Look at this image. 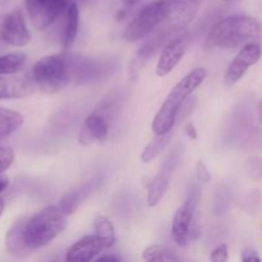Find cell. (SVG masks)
<instances>
[{"mask_svg": "<svg viewBox=\"0 0 262 262\" xmlns=\"http://www.w3.org/2000/svg\"><path fill=\"white\" fill-rule=\"evenodd\" d=\"M253 42L262 45V22L251 15H230L210 28L205 49L233 50Z\"/></svg>", "mask_w": 262, "mask_h": 262, "instance_id": "cell-1", "label": "cell"}, {"mask_svg": "<svg viewBox=\"0 0 262 262\" xmlns=\"http://www.w3.org/2000/svg\"><path fill=\"white\" fill-rule=\"evenodd\" d=\"M63 210L55 205L43 207L32 216H26L23 224V238L26 245L35 252L36 250L50 245L66 230L68 222Z\"/></svg>", "mask_w": 262, "mask_h": 262, "instance_id": "cell-2", "label": "cell"}, {"mask_svg": "<svg viewBox=\"0 0 262 262\" xmlns=\"http://www.w3.org/2000/svg\"><path fill=\"white\" fill-rule=\"evenodd\" d=\"M31 77L43 94H58L73 79V58L69 54L43 56L32 67Z\"/></svg>", "mask_w": 262, "mask_h": 262, "instance_id": "cell-3", "label": "cell"}, {"mask_svg": "<svg viewBox=\"0 0 262 262\" xmlns=\"http://www.w3.org/2000/svg\"><path fill=\"white\" fill-rule=\"evenodd\" d=\"M165 19V4L164 0H154L146 4L128 23L123 38L127 42H137L147 37Z\"/></svg>", "mask_w": 262, "mask_h": 262, "instance_id": "cell-4", "label": "cell"}, {"mask_svg": "<svg viewBox=\"0 0 262 262\" xmlns=\"http://www.w3.org/2000/svg\"><path fill=\"white\" fill-rule=\"evenodd\" d=\"M200 199H201V188L193 186L189 191L186 201L178 207L171 223V237L176 245L184 247L189 243V235H191L192 225L196 219L197 206H199Z\"/></svg>", "mask_w": 262, "mask_h": 262, "instance_id": "cell-5", "label": "cell"}, {"mask_svg": "<svg viewBox=\"0 0 262 262\" xmlns=\"http://www.w3.org/2000/svg\"><path fill=\"white\" fill-rule=\"evenodd\" d=\"M69 3L71 0H25L31 23L38 31L48 30L66 12Z\"/></svg>", "mask_w": 262, "mask_h": 262, "instance_id": "cell-6", "label": "cell"}, {"mask_svg": "<svg viewBox=\"0 0 262 262\" xmlns=\"http://www.w3.org/2000/svg\"><path fill=\"white\" fill-rule=\"evenodd\" d=\"M206 76L207 72L205 68H194L173 87L160 107L179 115V110L183 106V102L196 91L197 87L204 83Z\"/></svg>", "mask_w": 262, "mask_h": 262, "instance_id": "cell-7", "label": "cell"}, {"mask_svg": "<svg viewBox=\"0 0 262 262\" xmlns=\"http://www.w3.org/2000/svg\"><path fill=\"white\" fill-rule=\"evenodd\" d=\"M165 19L164 30L170 33L178 32L189 25L196 17L201 0H164Z\"/></svg>", "mask_w": 262, "mask_h": 262, "instance_id": "cell-8", "label": "cell"}, {"mask_svg": "<svg viewBox=\"0 0 262 262\" xmlns=\"http://www.w3.org/2000/svg\"><path fill=\"white\" fill-rule=\"evenodd\" d=\"M262 55V45L260 43H248L241 48L235 58L230 61L224 81L228 86H234L243 78L248 69L260 61Z\"/></svg>", "mask_w": 262, "mask_h": 262, "instance_id": "cell-9", "label": "cell"}, {"mask_svg": "<svg viewBox=\"0 0 262 262\" xmlns=\"http://www.w3.org/2000/svg\"><path fill=\"white\" fill-rule=\"evenodd\" d=\"M0 40L7 45L18 48L30 42L31 33L22 13L13 10L0 18Z\"/></svg>", "mask_w": 262, "mask_h": 262, "instance_id": "cell-10", "label": "cell"}, {"mask_svg": "<svg viewBox=\"0 0 262 262\" xmlns=\"http://www.w3.org/2000/svg\"><path fill=\"white\" fill-rule=\"evenodd\" d=\"M179 163V154L174 151L170 156L165 160L164 165L161 166L160 171L155 178L151 179L147 187V205L148 207H156L160 204L161 200L165 196L166 191L170 186L171 173L177 168Z\"/></svg>", "mask_w": 262, "mask_h": 262, "instance_id": "cell-11", "label": "cell"}, {"mask_svg": "<svg viewBox=\"0 0 262 262\" xmlns=\"http://www.w3.org/2000/svg\"><path fill=\"white\" fill-rule=\"evenodd\" d=\"M107 248H112V246L97 234L84 235L67 251V261L89 262L96 260L97 256Z\"/></svg>", "mask_w": 262, "mask_h": 262, "instance_id": "cell-12", "label": "cell"}, {"mask_svg": "<svg viewBox=\"0 0 262 262\" xmlns=\"http://www.w3.org/2000/svg\"><path fill=\"white\" fill-rule=\"evenodd\" d=\"M189 42L188 35H181L176 38H171L165 48L161 51V55L156 64V74L159 77H165L176 69V67L181 63L186 54L187 46Z\"/></svg>", "mask_w": 262, "mask_h": 262, "instance_id": "cell-13", "label": "cell"}, {"mask_svg": "<svg viewBox=\"0 0 262 262\" xmlns=\"http://www.w3.org/2000/svg\"><path fill=\"white\" fill-rule=\"evenodd\" d=\"M36 84L25 77L0 74V100L25 99L35 94Z\"/></svg>", "mask_w": 262, "mask_h": 262, "instance_id": "cell-14", "label": "cell"}, {"mask_svg": "<svg viewBox=\"0 0 262 262\" xmlns=\"http://www.w3.org/2000/svg\"><path fill=\"white\" fill-rule=\"evenodd\" d=\"M109 136V122L105 115L100 113H92L84 119L79 132V143L90 146L94 142H102Z\"/></svg>", "mask_w": 262, "mask_h": 262, "instance_id": "cell-15", "label": "cell"}, {"mask_svg": "<svg viewBox=\"0 0 262 262\" xmlns=\"http://www.w3.org/2000/svg\"><path fill=\"white\" fill-rule=\"evenodd\" d=\"M26 216L19 217L12 224V227L8 229L7 235H5V246H7L8 252L12 256L18 258H23L30 256L33 252L30 250L23 238V224H25Z\"/></svg>", "mask_w": 262, "mask_h": 262, "instance_id": "cell-16", "label": "cell"}, {"mask_svg": "<svg viewBox=\"0 0 262 262\" xmlns=\"http://www.w3.org/2000/svg\"><path fill=\"white\" fill-rule=\"evenodd\" d=\"M97 184H99V181L92 179V181H89L87 183L82 184L78 188L69 191L68 193H66L61 197L60 202H59V207L63 210V212L67 216H71V215H73L78 210L83 200L96 188Z\"/></svg>", "mask_w": 262, "mask_h": 262, "instance_id": "cell-17", "label": "cell"}, {"mask_svg": "<svg viewBox=\"0 0 262 262\" xmlns=\"http://www.w3.org/2000/svg\"><path fill=\"white\" fill-rule=\"evenodd\" d=\"M66 18H64V27L61 32V46L64 50H68L73 46L77 38L79 27V8L76 2H71L67 7Z\"/></svg>", "mask_w": 262, "mask_h": 262, "instance_id": "cell-18", "label": "cell"}, {"mask_svg": "<svg viewBox=\"0 0 262 262\" xmlns=\"http://www.w3.org/2000/svg\"><path fill=\"white\" fill-rule=\"evenodd\" d=\"M25 118L15 110L0 107V141L17 132L23 125Z\"/></svg>", "mask_w": 262, "mask_h": 262, "instance_id": "cell-19", "label": "cell"}, {"mask_svg": "<svg viewBox=\"0 0 262 262\" xmlns=\"http://www.w3.org/2000/svg\"><path fill=\"white\" fill-rule=\"evenodd\" d=\"M171 138H173V130L169 133H165V135H155V137L143 148L142 154H141V161L145 164H148L155 160L165 150V147L169 145Z\"/></svg>", "mask_w": 262, "mask_h": 262, "instance_id": "cell-20", "label": "cell"}, {"mask_svg": "<svg viewBox=\"0 0 262 262\" xmlns=\"http://www.w3.org/2000/svg\"><path fill=\"white\" fill-rule=\"evenodd\" d=\"M27 61L25 53H10L0 55V74H15L22 71Z\"/></svg>", "mask_w": 262, "mask_h": 262, "instance_id": "cell-21", "label": "cell"}, {"mask_svg": "<svg viewBox=\"0 0 262 262\" xmlns=\"http://www.w3.org/2000/svg\"><path fill=\"white\" fill-rule=\"evenodd\" d=\"M142 258L147 262L158 261H181V257L170 248L161 245L148 246L142 252Z\"/></svg>", "mask_w": 262, "mask_h": 262, "instance_id": "cell-22", "label": "cell"}, {"mask_svg": "<svg viewBox=\"0 0 262 262\" xmlns=\"http://www.w3.org/2000/svg\"><path fill=\"white\" fill-rule=\"evenodd\" d=\"M95 234L101 237L102 239L106 241L110 246H114L117 242V235H115V228L113 223L110 222L109 217L106 216H97L94 223Z\"/></svg>", "mask_w": 262, "mask_h": 262, "instance_id": "cell-23", "label": "cell"}, {"mask_svg": "<svg viewBox=\"0 0 262 262\" xmlns=\"http://www.w3.org/2000/svg\"><path fill=\"white\" fill-rule=\"evenodd\" d=\"M170 35V32L166 30H161L158 35H155L154 37H151L147 42L143 46H141V49L138 50V58L141 59H148L156 53L159 48L163 45V42L165 41V38Z\"/></svg>", "mask_w": 262, "mask_h": 262, "instance_id": "cell-24", "label": "cell"}, {"mask_svg": "<svg viewBox=\"0 0 262 262\" xmlns=\"http://www.w3.org/2000/svg\"><path fill=\"white\" fill-rule=\"evenodd\" d=\"M14 161V151L10 147L0 146V173L7 170Z\"/></svg>", "mask_w": 262, "mask_h": 262, "instance_id": "cell-25", "label": "cell"}, {"mask_svg": "<svg viewBox=\"0 0 262 262\" xmlns=\"http://www.w3.org/2000/svg\"><path fill=\"white\" fill-rule=\"evenodd\" d=\"M247 169L250 176L256 181H262V159L253 158L248 159L247 161Z\"/></svg>", "mask_w": 262, "mask_h": 262, "instance_id": "cell-26", "label": "cell"}, {"mask_svg": "<svg viewBox=\"0 0 262 262\" xmlns=\"http://www.w3.org/2000/svg\"><path fill=\"white\" fill-rule=\"evenodd\" d=\"M229 258V247L227 243H222L212 250L210 255V260L215 262H225Z\"/></svg>", "mask_w": 262, "mask_h": 262, "instance_id": "cell-27", "label": "cell"}, {"mask_svg": "<svg viewBox=\"0 0 262 262\" xmlns=\"http://www.w3.org/2000/svg\"><path fill=\"white\" fill-rule=\"evenodd\" d=\"M196 178L200 183H209L211 181V174H210L204 160H199V163H197Z\"/></svg>", "mask_w": 262, "mask_h": 262, "instance_id": "cell-28", "label": "cell"}, {"mask_svg": "<svg viewBox=\"0 0 262 262\" xmlns=\"http://www.w3.org/2000/svg\"><path fill=\"white\" fill-rule=\"evenodd\" d=\"M241 260L243 262H260L261 257L257 255V252L255 250H252V248H246L241 253Z\"/></svg>", "mask_w": 262, "mask_h": 262, "instance_id": "cell-29", "label": "cell"}, {"mask_svg": "<svg viewBox=\"0 0 262 262\" xmlns=\"http://www.w3.org/2000/svg\"><path fill=\"white\" fill-rule=\"evenodd\" d=\"M184 130H186V135L188 136L191 140H197V137H199L196 128H194V125L192 124V123H187V124L184 125Z\"/></svg>", "mask_w": 262, "mask_h": 262, "instance_id": "cell-30", "label": "cell"}, {"mask_svg": "<svg viewBox=\"0 0 262 262\" xmlns=\"http://www.w3.org/2000/svg\"><path fill=\"white\" fill-rule=\"evenodd\" d=\"M8 186H9V177L3 171V173H0V193L4 192L8 188Z\"/></svg>", "mask_w": 262, "mask_h": 262, "instance_id": "cell-31", "label": "cell"}, {"mask_svg": "<svg viewBox=\"0 0 262 262\" xmlns=\"http://www.w3.org/2000/svg\"><path fill=\"white\" fill-rule=\"evenodd\" d=\"M96 260L99 262H101V261H120V258L117 257V256H100V257H97Z\"/></svg>", "mask_w": 262, "mask_h": 262, "instance_id": "cell-32", "label": "cell"}, {"mask_svg": "<svg viewBox=\"0 0 262 262\" xmlns=\"http://www.w3.org/2000/svg\"><path fill=\"white\" fill-rule=\"evenodd\" d=\"M140 2H142V0H123V3H124L127 7H133V5L138 4Z\"/></svg>", "mask_w": 262, "mask_h": 262, "instance_id": "cell-33", "label": "cell"}, {"mask_svg": "<svg viewBox=\"0 0 262 262\" xmlns=\"http://www.w3.org/2000/svg\"><path fill=\"white\" fill-rule=\"evenodd\" d=\"M257 117H258V122L262 124V100L260 101V104H258L257 106Z\"/></svg>", "mask_w": 262, "mask_h": 262, "instance_id": "cell-34", "label": "cell"}, {"mask_svg": "<svg viewBox=\"0 0 262 262\" xmlns=\"http://www.w3.org/2000/svg\"><path fill=\"white\" fill-rule=\"evenodd\" d=\"M3 211H4V200L0 197V216L3 215Z\"/></svg>", "mask_w": 262, "mask_h": 262, "instance_id": "cell-35", "label": "cell"}, {"mask_svg": "<svg viewBox=\"0 0 262 262\" xmlns=\"http://www.w3.org/2000/svg\"><path fill=\"white\" fill-rule=\"evenodd\" d=\"M227 2H238V0H227Z\"/></svg>", "mask_w": 262, "mask_h": 262, "instance_id": "cell-36", "label": "cell"}]
</instances>
